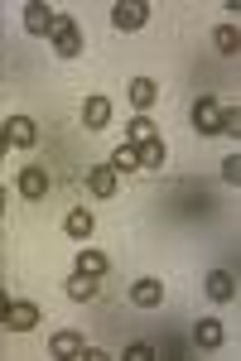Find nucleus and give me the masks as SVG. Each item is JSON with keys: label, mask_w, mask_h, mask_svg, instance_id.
Here are the masks:
<instances>
[{"label": "nucleus", "mask_w": 241, "mask_h": 361, "mask_svg": "<svg viewBox=\"0 0 241 361\" xmlns=\"http://www.w3.org/2000/svg\"><path fill=\"white\" fill-rule=\"evenodd\" d=\"M131 304L135 308H160L164 304V284L160 279H135L131 284Z\"/></svg>", "instance_id": "6e6552de"}, {"label": "nucleus", "mask_w": 241, "mask_h": 361, "mask_svg": "<svg viewBox=\"0 0 241 361\" xmlns=\"http://www.w3.org/2000/svg\"><path fill=\"white\" fill-rule=\"evenodd\" d=\"M111 169H116V173H131V169H140V149H135V145H116V159H111Z\"/></svg>", "instance_id": "6ab92c4d"}, {"label": "nucleus", "mask_w": 241, "mask_h": 361, "mask_svg": "<svg viewBox=\"0 0 241 361\" xmlns=\"http://www.w3.org/2000/svg\"><path fill=\"white\" fill-rule=\"evenodd\" d=\"M222 130L237 140V130H241V111H237V106H227V116H222Z\"/></svg>", "instance_id": "4be33fe9"}, {"label": "nucleus", "mask_w": 241, "mask_h": 361, "mask_svg": "<svg viewBox=\"0 0 241 361\" xmlns=\"http://www.w3.org/2000/svg\"><path fill=\"white\" fill-rule=\"evenodd\" d=\"M82 126H87V130H107L111 126V102L107 97H87V102H82Z\"/></svg>", "instance_id": "0eeeda50"}, {"label": "nucleus", "mask_w": 241, "mask_h": 361, "mask_svg": "<svg viewBox=\"0 0 241 361\" xmlns=\"http://www.w3.org/2000/svg\"><path fill=\"white\" fill-rule=\"evenodd\" d=\"M213 44H217V54H237V49H241V34H237L232 25H222V29L213 34Z\"/></svg>", "instance_id": "412c9836"}, {"label": "nucleus", "mask_w": 241, "mask_h": 361, "mask_svg": "<svg viewBox=\"0 0 241 361\" xmlns=\"http://www.w3.org/2000/svg\"><path fill=\"white\" fill-rule=\"evenodd\" d=\"M49 188H54V183H49V169L29 164L25 173H20V193H25L29 202H44V197H49Z\"/></svg>", "instance_id": "39448f33"}, {"label": "nucleus", "mask_w": 241, "mask_h": 361, "mask_svg": "<svg viewBox=\"0 0 241 361\" xmlns=\"http://www.w3.org/2000/svg\"><path fill=\"white\" fill-rule=\"evenodd\" d=\"M208 299H213V304H232V299H237L232 270H213V275H208Z\"/></svg>", "instance_id": "1a4fd4ad"}, {"label": "nucleus", "mask_w": 241, "mask_h": 361, "mask_svg": "<svg viewBox=\"0 0 241 361\" xmlns=\"http://www.w3.org/2000/svg\"><path fill=\"white\" fill-rule=\"evenodd\" d=\"M222 116H227V106L217 97H198L193 102V130L198 135H222Z\"/></svg>", "instance_id": "f03ea898"}, {"label": "nucleus", "mask_w": 241, "mask_h": 361, "mask_svg": "<svg viewBox=\"0 0 241 361\" xmlns=\"http://www.w3.org/2000/svg\"><path fill=\"white\" fill-rule=\"evenodd\" d=\"M126 357H131V361H145V357H155V347H150V342H131V347H126Z\"/></svg>", "instance_id": "b1692460"}, {"label": "nucleus", "mask_w": 241, "mask_h": 361, "mask_svg": "<svg viewBox=\"0 0 241 361\" xmlns=\"http://www.w3.org/2000/svg\"><path fill=\"white\" fill-rule=\"evenodd\" d=\"M126 140L140 149V145H155V140H160V130H155V121H150V116H135L131 126H126Z\"/></svg>", "instance_id": "2eb2a0df"}, {"label": "nucleus", "mask_w": 241, "mask_h": 361, "mask_svg": "<svg viewBox=\"0 0 241 361\" xmlns=\"http://www.w3.org/2000/svg\"><path fill=\"white\" fill-rule=\"evenodd\" d=\"M164 159H169V149H164V140H155V145H140V169H160Z\"/></svg>", "instance_id": "aec40b11"}, {"label": "nucleus", "mask_w": 241, "mask_h": 361, "mask_svg": "<svg viewBox=\"0 0 241 361\" xmlns=\"http://www.w3.org/2000/svg\"><path fill=\"white\" fill-rule=\"evenodd\" d=\"M25 29L34 34V39H39V34L49 39V29H54V10H49V5H25Z\"/></svg>", "instance_id": "f8f14e48"}, {"label": "nucleus", "mask_w": 241, "mask_h": 361, "mask_svg": "<svg viewBox=\"0 0 241 361\" xmlns=\"http://www.w3.org/2000/svg\"><path fill=\"white\" fill-rule=\"evenodd\" d=\"M222 178H227V183H237V178H241V159H237V154L222 159Z\"/></svg>", "instance_id": "5701e85b"}, {"label": "nucleus", "mask_w": 241, "mask_h": 361, "mask_svg": "<svg viewBox=\"0 0 241 361\" xmlns=\"http://www.w3.org/2000/svg\"><path fill=\"white\" fill-rule=\"evenodd\" d=\"M5 202H10V197H5V188H0V217H5Z\"/></svg>", "instance_id": "bb28decb"}, {"label": "nucleus", "mask_w": 241, "mask_h": 361, "mask_svg": "<svg viewBox=\"0 0 241 361\" xmlns=\"http://www.w3.org/2000/svg\"><path fill=\"white\" fill-rule=\"evenodd\" d=\"M111 25L121 29V34H135V29L150 25V5H140V0H126V5H116L111 10Z\"/></svg>", "instance_id": "7ed1b4c3"}, {"label": "nucleus", "mask_w": 241, "mask_h": 361, "mask_svg": "<svg viewBox=\"0 0 241 361\" xmlns=\"http://www.w3.org/2000/svg\"><path fill=\"white\" fill-rule=\"evenodd\" d=\"M5 313H10V294L0 289V323H5Z\"/></svg>", "instance_id": "393cba45"}, {"label": "nucleus", "mask_w": 241, "mask_h": 361, "mask_svg": "<svg viewBox=\"0 0 241 361\" xmlns=\"http://www.w3.org/2000/svg\"><path fill=\"white\" fill-rule=\"evenodd\" d=\"M49 352H54L58 361H73V357H82V352H87V342H82L78 333H58L54 342H49Z\"/></svg>", "instance_id": "4468645a"}, {"label": "nucleus", "mask_w": 241, "mask_h": 361, "mask_svg": "<svg viewBox=\"0 0 241 361\" xmlns=\"http://www.w3.org/2000/svg\"><path fill=\"white\" fill-rule=\"evenodd\" d=\"M222 323H217V318H203V323H198V328H193V342H198V347H203V352H213V347H222Z\"/></svg>", "instance_id": "dca6fc26"}, {"label": "nucleus", "mask_w": 241, "mask_h": 361, "mask_svg": "<svg viewBox=\"0 0 241 361\" xmlns=\"http://www.w3.org/2000/svg\"><path fill=\"white\" fill-rule=\"evenodd\" d=\"M0 130H5V140H10V149H29V145H39V126H34L29 116H10Z\"/></svg>", "instance_id": "20e7f679"}, {"label": "nucleus", "mask_w": 241, "mask_h": 361, "mask_svg": "<svg viewBox=\"0 0 241 361\" xmlns=\"http://www.w3.org/2000/svg\"><path fill=\"white\" fill-rule=\"evenodd\" d=\"M39 323V304H10V313H5V328H15V333H29Z\"/></svg>", "instance_id": "ddd939ff"}, {"label": "nucleus", "mask_w": 241, "mask_h": 361, "mask_svg": "<svg viewBox=\"0 0 241 361\" xmlns=\"http://www.w3.org/2000/svg\"><path fill=\"white\" fill-rule=\"evenodd\" d=\"M87 188H92V197H116V188H121V173H116L111 164L87 169Z\"/></svg>", "instance_id": "423d86ee"}, {"label": "nucleus", "mask_w": 241, "mask_h": 361, "mask_svg": "<svg viewBox=\"0 0 241 361\" xmlns=\"http://www.w3.org/2000/svg\"><path fill=\"white\" fill-rule=\"evenodd\" d=\"M68 299H78V304H87V299H97V279L92 275H68Z\"/></svg>", "instance_id": "a211bd4d"}, {"label": "nucleus", "mask_w": 241, "mask_h": 361, "mask_svg": "<svg viewBox=\"0 0 241 361\" xmlns=\"http://www.w3.org/2000/svg\"><path fill=\"white\" fill-rule=\"evenodd\" d=\"M63 231H68L73 241H87V236L97 231V217H92V212H82V207H73V212L63 217Z\"/></svg>", "instance_id": "9b49d317"}, {"label": "nucleus", "mask_w": 241, "mask_h": 361, "mask_svg": "<svg viewBox=\"0 0 241 361\" xmlns=\"http://www.w3.org/2000/svg\"><path fill=\"white\" fill-rule=\"evenodd\" d=\"M111 270V260L102 255V250H82L78 255V275H92V279H102Z\"/></svg>", "instance_id": "f3484780"}, {"label": "nucleus", "mask_w": 241, "mask_h": 361, "mask_svg": "<svg viewBox=\"0 0 241 361\" xmlns=\"http://www.w3.org/2000/svg\"><path fill=\"white\" fill-rule=\"evenodd\" d=\"M49 39H54V54L58 58H78L82 54V29H78V20H68V15H54Z\"/></svg>", "instance_id": "f257e3e1"}, {"label": "nucleus", "mask_w": 241, "mask_h": 361, "mask_svg": "<svg viewBox=\"0 0 241 361\" xmlns=\"http://www.w3.org/2000/svg\"><path fill=\"white\" fill-rule=\"evenodd\" d=\"M5 149H10V140H5V130H0V154H5Z\"/></svg>", "instance_id": "a878e982"}, {"label": "nucleus", "mask_w": 241, "mask_h": 361, "mask_svg": "<svg viewBox=\"0 0 241 361\" xmlns=\"http://www.w3.org/2000/svg\"><path fill=\"white\" fill-rule=\"evenodd\" d=\"M155 97H160V87H155V78H135V82H131V106H135V116H150V106H155Z\"/></svg>", "instance_id": "9d476101"}]
</instances>
